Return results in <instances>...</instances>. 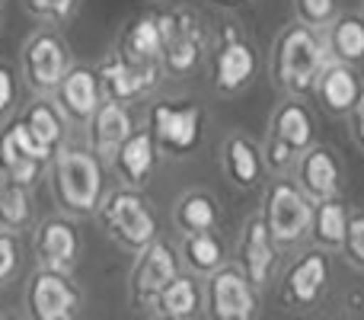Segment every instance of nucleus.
Here are the masks:
<instances>
[{
	"mask_svg": "<svg viewBox=\"0 0 364 320\" xmlns=\"http://www.w3.org/2000/svg\"><path fill=\"white\" fill-rule=\"evenodd\" d=\"M310 205L304 202V195L297 192V189L291 186H275L269 195V218H265V227H269V234L275 240H294L301 237L304 231H307L310 224Z\"/></svg>",
	"mask_w": 364,
	"mask_h": 320,
	"instance_id": "16",
	"label": "nucleus"
},
{
	"mask_svg": "<svg viewBox=\"0 0 364 320\" xmlns=\"http://www.w3.org/2000/svg\"><path fill=\"white\" fill-rule=\"evenodd\" d=\"M323 282H326V259L323 257H307L304 263L294 266V272H291L288 279V289L291 295L297 298V301H314L316 295H320Z\"/></svg>",
	"mask_w": 364,
	"mask_h": 320,
	"instance_id": "24",
	"label": "nucleus"
},
{
	"mask_svg": "<svg viewBox=\"0 0 364 320\" xmlns=\"http://www.w3.org/2000/svg\"><path fill=\"white\" fill-rule=\"evenodd\" d=\"M278 141H284L288 148H307L310 145V115L301 106H284L278 113Z\"/></svg>",
	"mask_w": 364,
	"mask_h": 320,
	"instance_id": "29",
	"label": "nucleus"
},
{
	"mask_svg": "<svg viewBox=\"0 0 364 320\" xmlns=\"http://www.w3.org/2000/svg\"><path fill=\"white\" fill-rule=\"evenodd\" d=\"M16 119L26 125V132L32 135V141H36L42 151H48L51 158H55V154L64 148V141H68L70 122L64 119V113L58 109V103L51 100V96H32Z\"/></svg>",
	"mask_w": 364,
	"mask_h": 320,
	"instance_id": "14",
	"label": "nucleus"
},
{
	"mask_svg": "<svg viewBox=\"0 0 364 320\" xmlns=\"http://www.w3.org/2000/svg\"><path fill=\"white\" fill-rule=\"evenodd\" d=\"M304 180H307L310 192H316L320 199H329L336 192V182H339V170L336 160L326 151H314L304 163Z\"/></svg>",
	"mask_w": 364,
	"mask_h": 320,
	"instance_id": "25",
	"label": "nucleus"
},
{
	"mask_svg": "<svg viewBox=\"0 0 364 320\" xmlns=\"http://www.w3.org/2000/svg\"><path fill=\"white\" fill-rule=\"evenodd\" d=\"M176 221L192 234H208L218 221V208L205 192H188L176 205Z\"/></svg>",
	"mask_w": 364,
	"mask_h": 320,
	"instance_id": "23",
	"label": "nucleus"
},
{
	"mask_svg": "<svg viewBox=\"0 0 364 320\" xmlns=\"http://www.w3.org/2000/svg\"><path fill=\"white\" fill-rule=\"evenodd\" d=\"M333 6H336V0H301L304 16L314 19V23H323V19L333 16Z\"/></svg>",
	"mask_w": 364,
	"mask_h": 320,
	"instance_id": "35",
	"label": "nucleus"
},
{
	"mask_svg": "<svg viewBox=\"0 0 364 320\" xmlns=\"http://www.w3.org/2000/svg\"><path fill=\"white\" fill-rule=\"evenodd\" d=\"M214 4H240V0H214Z\"/></svg>",
	"mask_w": 364,
	"mask_h": 320,
	"instance_id": "39",
	"label": "nucleus"
},
{
	"mask_svg": "<svg viewBox=\"0 0 364 320\" xmlns=\"http://www.w3.org/2000/svg\"><path fill=\"white\" fill-rule=\"evenodd\" d=\"M13 106H16V71L0 61V122H6Z\"/></svg>",
	"mask_w": 364,
	"mask_h": 320,
	"instance_id": "34",
	"label": "nucleus"
},
{
	"mask_svg": "<svg viewBox=\"0 0 364 320\" xmlns=\"http://www.w3.org/2000/svg\"><path fill=\"white\" fill-rule=\"evenodd\" d=\"M336 51H339L342 58H352V61H358L364 58V23L361 19H342L339 26H336Z\"/></svg>",
	"mask_w": 364,
	"mask_h": 320,
	"instance_id": "31",
	"label": "nucleus"
},
{
	"mask_svg": "<svg viewBox=\"0 0 364 320\" xmlns=\"http://www.w3.org/2000/svg\"><path fill=\"white\" fill-rule=\"evenodd\" d=\"M51 160L55 158L32 141L23 122H4V128H0V182L36 189L42 173L51 167Z\"/></svg>",
	"mask_w": 364,
	"mask_h": 320,
	"instance_id": "4",
	"label": "nucleus"
},
{
	"mask_svg": "<svg viewBox=\"0 0 364 320\" xmlns=\"http://www.w3.org/2000/svg\"><path fill=\"white\" fill-rule=\"evenodd\" d=\"M157 320H170V317H157Z\"/></svg>",
	"mask_w": 364,
	"mask_h": 320,
	"instance_id": "40",
	"label": "nucleus"
},
{
	"mask_svg": "<svg viewBox=\"0 0 364 320\" xmlns=\"http://www.w3.org/2000/svg\"><path fill=\"white\" fill-rule=\"evenodd\" d=\"M256 71V55L250 45H243L233 32H227L224 45H220L218 58H214V87L220 93H233L240 90Z\"/></svg>",
	"mask_w": 364,
	"mask_h": 320,
	"instance_id": "19",
	"label": "nucleus"
},
{
	"mask_svg": "<svg viewBox=\"0 0 364 320\" xmlns=\"http://www.w3.org/2000/svg\"><path fill=\"white\" fill-rule=\"evenodd\" d=\"M288 151H291V148L284 145V141H278V145H272V154H269L272 163H275V167H284V163H288V158H291Z\"/></svg>",
	"mask_w": 364,
	"mask_h": 320,
	"instance_id": "37",
	"label": "nucleus"
},
{
	"mask_svg": "<svg viewBox=\"0 0 364 320\" xmlns=\"http://www.w3.org/2000/svg\"><path fill=\"white\" fill-rule=\"evenodd\" d=\"M83 304L80 285L70 272L36 269L26 285V311L29 320H74Z\"/></svg>",
	"mask_w": 364,
	"mask_h": 320,
	"instance_id": "5",
	"label": "nucleus"
},
{
	"mask_svg": "<svg viewBox=\"0 0 364 320\" xmlns=\"http://www.w3.org/2000/svg\"><path fill=\"white\" fill-rule=\"evenodd\" d=\"M179 276V263L176 253L170 244L164 240H154L151 247L138 253V263L132 269V298L134 304L147 308V304H157V298L164 295V289Z\"/></svg>",
	"mask_w": 364,
	"mask_h": 320,
	"instance_id": "10",
	"label": "nucleus"
},
{
	"mask_svg": "<svg viewBox=\"0 0 364 320\" xmlns=\"http://www.w3.org/2000/svg\"><path fill=\"white\" fill-rule=\"evenodd\" d=\"M36 259L38 269H58V272H70L80 257V231H77L74 218L68 215H48L36 224Z\"/></svg>",
	"mask_w": 364,
	"mask_h": 320,
	"instance_id": "6",
	"label": "nucleus"
},
{
	"mask_svg": "<svg viewBox=\"0 0 364 320\" xmlns=\"http://www.w3.org/2000/svg\"><path fill=\"white\" fill-rule=\"evenodd\" d=\"M100 221L109 231V237L115 244H122L125 250L141 253L144 247H151L157 240V215L151 212L147 199L138 189H112L106 192L100 205Z\"/></svg>",
	"mask_w": 364,
	"mask_h": 320,
	"instance_id": "3",
	"label": "nucleus"
},
{
	"mask_svg": "<svg viewBox=\"0 0 364 320\" xmlns=\"http://www.w3.org/2000/svg\"><path fill=\"white\" fill-rule=\"evenodd\" d=\"M132 135H134V119H132V113H128V106L106 100L87 125V148L100 160L112 163L119 148L125 145Z\"/></svg>",
	"mask_w": 364,
	"mask_h": 320,
	"instance_id": "13",
	"label": "nucleus"
},
{
	"mask_svg": "<svg viewBox=\"0 0 364 320\" xmlns=\"http://www.w3.org/2000/svg\"><path fill=\"white\" fill-rule=\"evenodd\" d=\"M208 304L214 320H252L256 298L237 269H218L208 285Z\"/></svg>",
	"mask_w": 364,
	"mask_h": 320,
	"instance_id": "15",
	"label": "nucleus"
},
{
	"mask_svg": "<svg viewBox=\"0 0 364 320\" xmlns=\"http://www.w3.org/2000/svg\"><path fill=\"white\" fill-rule=\"evenodd\" d=\"M48 180L51 199L68 218L96 215L106 199V160H100L90 148L64 145L51 160Z\"/></svg>",
	"mask_w": 364,
	"mask_h": 320,
	"instance_id": "1",
	"label": "nucleus"
},
{
	"mask_svg": "<svg viewBox=\"0 0 364 320\" xmlns=\"http://www.w3.org/2000/svg\"><path fill=\"white\" fill-rule=\"evenodd\" d=\"M358 83H355V77H352V71H346V68H329L326 71V77H323V100L329 103L333 109H348V106H355L358 103Z\"/></svg>",
	"mask_w": 364,
	"mask_h": 320,
	"instance_id": "26",
	"label": "nucleus"
},
{
	"mask_svg": "<svg viewBox=\"0 0 364 320\" xmlns=\"http://www.w3.org/2000/svg\"><path fill=\"white\" fill-rule=\"evenodd\" d=\"M272 259H275V250H272V234L265 227V221H250L246 227V240H243V263L246 272H250V282L262 285L269 279Z\"/></svg>",
	"mask_w": 364,
	"mask_h": 320,
	"instance_id": "20",
	"label": "nucleus"
},
{
	"mask_svg": "<svg viewBox=\"0 0 364 320\" xmlns=\"http://www.w3.org/2000/svg\"><path fill=\"white\" fill-rule=\"evenodd\" d=\"M160 29H164V68L170 74H188L198 64L205 48V32L201 23L186 10L160 13Z\"/></svg>",
	"mask_w": 364,
	"mask_h": 320,
	"instance_id": "7",
	"label": "nucleus"
},
{
	"mask_svg": "<svg viewBox=\"0 0 364 320\" xmlns=\"http://www.w3.org/2000/svg\"><path fill=\"white\" fill-rule=\"evenodd\" d=\"M348 231V218L339 205H323L316 215V234L323 244H342Z\"/></svg>",
	"mask_w": 364,
	"mask_h": 320,
	"instance_id": "32",
	"label": "nucleus"
},
{
	"mask_svg": "<svg viewBox=\"0 0 364 320\" xmlns=\"http://www.w3.org/2000/svg\"><path fill=\"white\" fill-rule=\"evenodd\" d=\"M0 320H6V317H0Z\"/></svg>",
	"mask_w": 364,
	"mask_h": 320,
	"instance_id": "41",
	"label": "nucleus"
},
{
	"mask_svg": "<svg viewBox=\"0 0 364 320\" xmlns=\"http://www.w3.org/2000/svg\"><path fill=\"white\" fill-rule=\"evenodd\" d=\"M355 109H358V135H361V141H364V93L358 96V103H355Z\"/></svg>",
	"mask_w": 364,
	"mask_h": 320,
	"instance_id": "38",
	"label": "nucleus"
},
{
	"mask_svg": "<svg viewBox=\"0 0 364 320\" xmlns=\"http://www.w3.org/2000/svg\"><path fill=\"white\" fill-rule=\"evenodd\" d=\"M157 167V141H154L151 128H134V135L119 148V154L112 158V170L125 189H141L147 182V176Z\"/></svg>",
	"mask_w": 364,
	"mask_h": 320,
	"instance_id": "17",
	"label": "nucleus"
},
{
	"mask_svg": "<svg viewBox=\"0 0 364 320\" xmlns=\"http://www.w3.org/2000/svg\"><path fill=\"white\" fill-rule=\"evenodd\" d=\"M151 135L157 148L176 154H188L201 138V109L195 103L173 106V103H154L151 109Z\"/></svg>",
	"mask_w": 364,
	"mask_h": 320,
	"instance_id": "8",
	"label": "nucleus"
},
{
	"mask_svg": "<svg viewBox=\"0 0 364 320\" xmlns=\"http://www.w3.org/2000/svg\"><path fill=\"white\" fill-rule=\"evenodd\" d=\"M32 227V189L0 182V231H29Z\"/></svg>",
	"mask_w": 364,
	"mask_h": 320,
	"instance_id": "21",
	"label": "nucleus"
},
{
	"mask_svg": "<svg viewBox=\"0 0 364 320\" xmlns=\"http://www.w3.org/2000/svg\"><path fill=\"white\" fill-rule=\"evenodd\" d=\"M346 237H348V250H352V257L358 259V263H364V218H355L352 224H348Z\"/></svg>",
	"mask_w": 364,
	"mask_h": 320,
	"instance_id": "36",
	"label": "nucleus"
},
{
	"mask_svg": "<svg viewBox=\"0 0 364 320\" xmlns=\"http://www.w3.org/2000/svg\"><path fill=\"white\" fill-rule=\"evenodd\" d=\"M227 170H230L233 180L243 182V186H252V182L259 180V158L246 138L227 141Z\"/></svg>",
	"mask_w": 364,
	"mask_h": 320,
	"instance_id": "28",
	"label": "nucleus"
},
{
	"mask_svg": "<svg viewBox=\"0 0 364 320\" xmlns=\"http://www.w3.org/2000/svg\"><path fill=\"white\" fill-rule=\"evenodd\" d=\"M115 55L128 58L134 64H160L164 68V29H160V13H144L132 19L122 32Z\"/></svg>",
	"mask_w": 364,
	"mask_h": 320,
	"instance_id": "18",
	"label": "nucleus"
},
{
	"mask_svg": "<svg viewBox=\"0 0 364 320\" xmlns=\"http://www.w3.org/2000/svg\"><path fill=\"white\" fill-rule=\"evenodd\" d=\"M19 263H23V240H19V234L0 231V289L19 272Z\"/></svg>",
	"mask_w": 364,
	"mask_h": 320,
	"instance_id": "33",
	"label": "nucleus"
},
{
	"mask_svg": "<svg viewBox=\"0 0 364 320\" xmlns=\"http://www.w3.org/2000/svg\"><path fill=\"white\" fill-rule=\"evenodd\" d=\"M74 68V51L61 29L36 26L19 48V74L32 96H55L68 71Z\"/></svg>",
	"mask_w": 364,
	"mask_h": 320,
	"instance_id": "2",
	"label": "nucleus"
},
{
	"mask_svg": "<svg viewBox=\"0 0 364 320\" xmlns=\"http://www.w3.org/2000/svg\"><path fill=\"white\" fill-rule=\"evenodd\" d=\"M198 301H201L198 285H195L188 276H176L164 289V295L157 298V311H160V317L188 320V317H195V311H198Z\"/></svg>",
	"mask_w": 364,
	"mask_h": 320,
	"instance_id": "22",
	"label": "nucleus"
},
{
	"mask_svg": "<svg viewBox=\"0 0 364 320\" xmlns=\"http://www.w3.org/2000/svg\"><path fill=\"white\" fill-rule=\"evenodd\" d=\"M51 100L58 103V109L64 113V119H68L70 125H83V128H87L90 119L96 115V109L106 103V100H102V87H100V77H96V68L74 64Z\"/></svg>",
	"mask_w": 364,
	"mask_h": 320,
	"instance_id": "11",
	"label": "nucleus"
},
{
	"mask_svg": "<svg viewBox=\"0 0 364 320\" xmlns=\"http://www.w3.org/2000/svg\"><path fill=\"white\" fill-rule=\"evenodd\" d=\"M96 77H100V87H102V100L128 106L132 100H138L147 90L157 87L160 64H134L122 55H109L96 68Z\"/></svg>",
	"mask_w": 364,
	"mask_h": 320,
	"instance_id": "9",
	"label": "nucleus"
},
{
	"mask_svg": "<svg viewBox=\"0 0 364 320\" xmlns=\"http://www.w3.org/2000/svg\"><path fill=\"white\" fill-rule=\"evenodd\" d=\"M320 42L307 29H291L278 45V77L294 90H307L320 71Z\"/></svg>",
	"mask_w": 364,
	"mask_h": 320,
	"instance_id": "12",
	"label": "nucleus"
},
{
	"mask_svg": "<svg viewBox=\"0 0 364 320\" xmlns=\"http://www.w3.org/2000/svg\"><path fill=\"white\" fill-rule=\"evenodd\" d=\"M186 259L192 269L198 272H214L224 259V250H220V240L214 237L211 231L208 234H188L186 237Z\"/></svg>",
	"mask_w": 364,
	"mask_h": 320,
	"instance_id": "27",
	"label": "nucleus"
},
{
	"mask_svg": "<svg viewBox=\"0 0 364 320\" xmlns=\"http://www.w3.org/2000/svg\"><path fill=\"white\" fill-rule=\"evenodd\" d=\"M80 0H23V10L42 26H64L74 16Z\"/></svg>",
	"mask_w": 364,
	"mask_h": 320,
	"instance_id": "30",
	"label": "nucleus"
}]
</instances>
